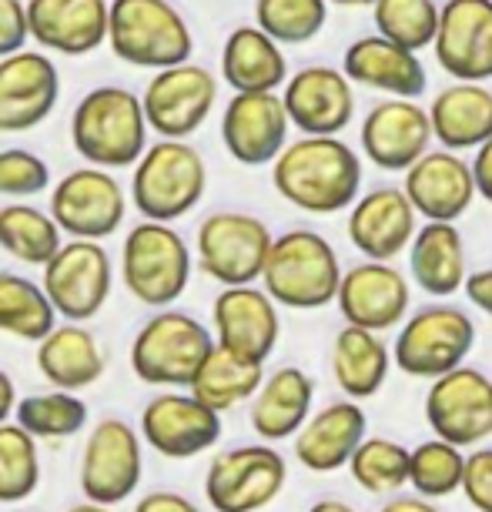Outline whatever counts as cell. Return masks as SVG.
I'll return each mask as SVG.
<instances>
[{
	"label": "cell",
	"mask_w": 492,
	"mask_h": 512,
	"mask_svg": "<svg viewBox=\"0 0 492 512\" xmlns=\"http://www.w3.org/2000/svg\"><path fill=\"white\" fill-rule=\"evenodd\" d=\"M272 185L288 205L308 215L352 208L362 191V158L339 134H305L272 161Z\"/></svg>",
	"instance_id": "cell-1"
},
{
	"label": "cell",
	"mask_w": 492,
	"mask_h": 512,
	"mask_svg": "<svg viewBox=\"0 0 492 512\" xmlns=\"http://www.w3.org/2000/svg\"><path fill=\"white\" fill-rule=\"evenodd\" d=\"M74 151L94 168H131L148 148L141 98L128 88H94L77 101L71 118Z\"/></svg>",
	"instance_id": "cell-2"
},
{
	"label": "cell",
	"mask_w": 492,
	"mask_h": 512,
	"mask_svg": "<svg viewBox=\"0 0 492 512\" xmlns=\"http://www.w3.org/2000/svg\"><path fill=\"white\" fill-rule=\"evenodd\" d=\"M339 255L312 228H292L272 238V248L262 265L265 292L275 305L295 312H315L335 302L339 292Z\"/></svg>",
	"instance_id": "cell-3"
},
{
	"label": "cell",
	"mask_w": 492,
	"mask_h": 512,
	"mask_svg": "<svg viewBox=\"0 0 492 512\" xmlns=\"http://www.w3.org/2000/svg\"><path fill=\"white\" fill-rule=\"evenodd\" d=\"M121 64L161 71L185 64L195 54V37L188 21L168 0H111L108 41Z\"/></svg>",
	"instance_id": "cell-4"
},
{
	"label": "cell",
	"mask_w": 492,
	"mask_h": 512,
	"mask_svg": "<svg viewBox=\"0 0 492 512\" xmlns=\"http://www.w3.org/2000/svg\"><path fill=\"white\" fill-rule=\"evenodd\" d=\"M131 168V201L144 221L171 225L195 211L198 201L205 198L208 164L201 151L185 141L161 138L158 144H148Z\"/></svg>",
	"instance_id": "cell-5"
},
{
	"label": "cell",
	"mask_w": 492,
	"mask_h": 512,
	"mask_svg": "<svg viewBox=\"0 0 492 512\" xmlns=\"http://www.w3.org/2000/svg\"><path fill=\"white\" fill-rule=\"evenodd\" d=\"M121 282L141 305H175L191 282V248L164 221H141L121 248Z\"/></svg>",
	"instance_id": "cell-6"
},
{
	"label": "cell",
	"mask_w": 492,
	"mask_h": 512,
	"mask_svg": "<svg viewBox=\"0 0 492 512\" xmlns=\"http://www.w3.org/2000/svg\"><path fill=\"white\" fill-rule=\"evenodd\" d=\"M211 345H215V335L195 315L161 308L134 335L131 369L148 385H188Z\"/></svg>",
	"instance_id": "cell-7"
},
{
	"label": "cell",
	"mask_w": 492,
	"mask_h": 512,
	"mask_svg": "<svg viewBox=\"0 0 492 512\" xmlns=\"http://www.w3.org/2000/svg\"><path fill=\"white\" fill-rule=\"evenodd\" d=\"M476 349V325L456 305H429L402 325L392 359L405 375L439 379Z\"/></svg>",
	"instance_id": "cell-8"
},
{
	"label": "cell",
	"mask_w": 492,
	"mask_h": 512,
	"mask_svg": "<svg viewBox=\"0 0 492 512\" xmlns=\"http://www.w3.org/2000/svg\"><path fill=\"white\" fill-rule=\"evenodd\" d=\"M268 248L272 231L262 218L245 211H215L201 221L195 238L198 268L221 288L255 285L262 278Z\"/></svg>",
	"instance_id": "cell-9"
},
{
	"label": "cell",
	"mask_w": 492,
	"mask_h": 512,
	"mask_svg": "<svg viewBox=\"0 0 492 512\" xmlns=\"http://www.w3.org/2000/svg\"><path fill=\"white\" fill-rule=\"evenodd\" d=\"M111 255L101 241L71 238L47 258L44 295L67 322H88L111 298Z\"/></svg>",
	"instance_id": "cell-10"
},
{
	"label": "cell",
	"mask_w": 492,
	"mask_h": 512,
	"mask_svg": "<svg viewBox=\"0 0 492 512\" xmlns=\"http://www.w3.org/2000/svg\"><path fill=\"white\" fill-rule=\"evenodd\" d=\"M218 101V81L201 64H171L154 71L148 88L141 94L144 121L161 138L185 141L208 121Z\"/></svg>",
	"instance_id": "cell-11"
},
{
	"label": "cell",
	"mask_w": 492,
	"mask_h": 512,
	"mask_svg": "<svg viewBox=\"0 0 492 512\" xmlns=\"http://www.w3.org/2000/svg\"><path fill=\"white\" fill-rule=\"evenodd\" d=\"M288 482L282 452L272 446L228 449L208 466L205 499L215 512H258L272 506Z\"/></svg>",
	"instance_id": "cell-12"
},
{
	"label": "cell",
	"mask_w": 492,
	"mask_h": 512,
	"mask_svg": "<svg viewBox=\"0 0 492 512\" xmlns=\"http://www.w3.org/2000/svg\"><path fill=\"white\" fill-rule=\"evenodd\" d=\"M144 476L141 436L131 422L108 415L91 429L81 452V489L84 499L101 506H118L138 492Z\"/></svg>",
	"instance_id": "cell-13"
},
{
	"label": "cell",
	"mask_w": 492,
	"mask_h": 512,
	"mask_svg": "<svg viewBox=\"0 0 492 512\" xmlns=\"http://www.w3.org/2000/svg\"><path fill=\"white\" fill-rule=\"evenodd\" d=\"M128 198L121 181L104 168H77L51 191V218L71 238L104 241L124 225Z\"/></svg>",
	"instance_id": "cell-14"
},
{
	"label": "cell",
	"mask_w": 492,
	"mask_h": 512,
	"mask_svg": "<svg viewBox=\"0 0 492 512\" xmlns=\"http://www.w3.org/2000/svg\"><path fill=\"white\" fill-rule=\"evenodd\" d=\"M426 419L439 439L472 446L492 436V379L469 365L439 375L426 395Z\"/></svg>",
	"instance_id": "cell-15"
},
{
	"label": "cell",
	"mask_w": 492,
	"mask_h": 512,
	"mask_svg": "<svg viewBox=\"0 0 492 512\" xmlns=\"http://www.w3.org/2000/svg\"><path fill=\"white\" fill-rule=\"evenodd\" d=\"M221 439V412L191 392H161L141 412V442L164 459H195Z\"/></svg>",
	"instance_id": "cell-16"
},
{
	"label": "cell",
	"mask_w": 492,
	"mask_h": 512,
	"mask_svg": "<svg viewBox=\"0 0 492 512\" xmlns=\"http://www.w3.org/2000/svg\"><path fill=\"white\" fill-rule=\"evenodd\" d=\"M432 51L456 81L492 77V0H446L439 7Z\"/></svg>",
	"instance_id": "cell-17"
},
{
	"label": "cell",
	"mask_w": 492,
	"mask_h": 512,
	"mask_svg": "<svg viewBox=\"0 0 492 512\" xmlns=\"http://www.w3.org/2000/svg\"><path fill=\"white\" fill-rule=\"evenodd\" d=\"M288 114L278 91H235L221 114V141L238 164L262 168L288 144Z\"/></svg>",
	"instance_id": "cell-18"
},
{
	"label": "cell",
	"mask_w": 492,
	"mask_h": 512,
	"mask_svg": "<svg viewBox=\"0 0 492 512\" xmlns=\"http://www.w3.org/2000/svg\"><path fill=\"white\" fill-rule=\"evenodd\" d=\"M61 98L57 64L41 51H14L0 57V131L21 134L51 118Z\"/></svg>",
	"instance_id": "cell-19"
},
{
	"label": "cell",
	"mask_w": 492,
	"mask_h": 512,
	"mask_svg": "<svg viewBox=\"0 0 492 512\" xmlns=\"http://www.w3.org/2000/svg\"><path fill=\"white\" fill-rule=\"evenodd\" d=\"M211 322H215V332H211L215 345L252 362H265L282 335L278 305L268 298L265 288L255 285L221 288L215 308H211Z\"/></svg>",
	"instance_id": "cell-20"
},
{
	"label": "cell",
	"mask_w": 492,
	"mask_h": 512,
	"mask_svg": "<svg viewBox=\"0 0 492 512\" xmlns=\"http://www.w3.org/2000/svg\"><path fill=\"white\" fill-rule=\"evenodd\" d=\"M288 124L302 134H342L355 118L352 81L339 67L312 64L298 74L285 77L282 94Z\"/></svg>",
	"instance_id": "cell-21"
},
{
	"label": "cell",
	"mask_w": 492,
	"mask_h": 512,
	"mask_svg": "<svg viewBox=\"0 0 492 512\" xmlns=\"http://www.w3.org/2000/svg\"><path fill=\"white\" fill-rule=\"evenodd\" d=\"M429 144V111L416 98H385L362 121V151L382 171H405L429 151Z\"/></svg>",
	"instance_id": "cell-22"
},
{
	"label": "cell",
	"mask_w": 492,
	"mask_h": 512,
	"mask_svg": "<svg viewBox=\"0 0 492 512\" xmlns=\"http://www.w3.org/2000/svg\"><path fill=\"white\" fill-rule=\"evenodd\" d=\"M339 312L349 325L369 332H389L409 312V282L389 262H369L349 268L339 278Z\"/></svg>",
	"instance_id": "cell-23"
},
{
	"label": "cell",
	"mask_w": 492,
	"mask_h": 512,
	"mask_svg": "<svg viewBox=\"0 0 492 512\" xmlns=\"http://www.w3.org/2000/svg\"><path fill=\"white\" fill-rule=\"evenodd\" d=\"M405 198L426 221H459L476 201L469 161L456 151H426L416 164L405 168Z\"/></svg>",
	"instance_id": "cell-24"
},
{
	"label": "cell",
	"mask_w": 492,
	"mask_h": 512,
	"mask_svg": "<svg viewBox=\"0 0 492 512\" xmlns=\"http://www.w3.org/2000/svg\"><path fill=\"white\" fill-rule=\"evenodd\" d=\"M27 34L44 51L81 57L108 41V0H27Z\"/></svg>",
	"instance_id": "cell-25"
},
{
	"label": "cell",
	"mask_w": 492,
	"mask_h": 512,
	"mask_svg": "<svg viewBox=\"0 0 492 512\" xmlns=\"http://www.w3.org/2000/svg\"><path fill=\"white\" fill-rule=\"evenodd\" d=\"M416 221L419 215L409 205L405 191L385 185L352 201L349 241L369 262H392L395 255H402L409 248V241L419 228Z\"/></svg>",
	"instance_id": "cell-26"
},
{
	"label": "cell",
	"mask_w": 492,
	"mask_h": 512,
	"mask_svg": "<svg viewBox=\"0 0 492 512\" xmlns=\"http://www.w3.org/2000/svg\"><path fill=\"white\" fill-rule=\"evenodd\" d=\"M342 74L352 84L382 91L389 98H422V91L429 84L426 64L419 61V54L385 41L379 34L359 37V41L345 47Z\"/></svg>",
	"instance_id": "cell-27"
},
{
	"label": "cell",
	"mask_w": 492,
	"mask_h": 512,
	"mask_svg": "<svg viewBox=\"0 0 492 512\" xmlns=\"http://www.w3.org/2000/svg\"><path fill=\"white\" fill-rule=\"evenodd\" d=\"M369 432V419L355 402H332L295 432V459L312 472H335L349 466L352 452Z\"/></svg>",
	"instance_id": "cell-28"
},
{
	"label": "cell",
	"mask_w": 492,
	"mask_h": 512,
	"mask_svg": "<svg viewBox=\"0 0 492 512\" xmlns=\"http://www.w3.org/2000/svg\"><path fill=\"white\" fill-rule=\"evenodd\" d=\"M37 369L54 389L81 392L101 382L104 375V352L88 328L81 322L54 325L41 342H37Z\"/></svg>",
	"instance_id": "cell-29"
},
{
	"label": "cell",
	"mask_w": 492,
	"mask_h": 512,
	"mask_svg": "<svg viewBox=\"0 0 492 512\" xmlns=\"http://www.w3.org/2000/svg\"><path fill=\"white\" fill-rule=\"evenodd\" d=\"M432 138L446 151H469L492 138V91L479 81H456L429 104Z\"/></svg>",
	"instance_id": "cell-30"
},
{
	"label": "cell",
	"mask_w": 492,
	"mask_h": 512,
	"mask_svg": "<svg viewBox=\"0 0 492 512\" xmlns=\"http://www.w3.org/2000/svg\"><path fill=\"white\" fill-rule=\"evenodd\" d=\"M409 265L422 292L449 298L466 282V241L456 221H426L409 241Z\"/></svg>",
	"instance_id": "cell-31"
},
{
	"label": "cell",
	"mask_w": 492,
	"mask_h": 512,
	"mask_svg": "<svg viewBox=\"0 0 492 512\" xmlns=\"http://www.w3.org/2000/svg\"><path fill=\"white\" fill-rule=\"evenodd\" d=\"M252 399V429L258 432V439H292L312 412L315 382L295 365H282L262 379Z\"/></svg>",
	"instance_id": "cell-32"
},
{
	"label": "cell",
	"mask_w": 492,
	"mask_h": 512,
	"mask_svg": "<svg viewBox=\"0 0 492 512\" xmlns=\"http://www.w3.org/2000/svg\"><path fill=\"white\" fill-rule=\"evenodd\" d=\"M221 77L231 91H278L288 77L282 44L255 24L235 27L221 47Z\"/></svg>",
	"instance_id": "cell-33"
},
{
	"label": "cell",
	"mask_w": 492,
	"mask_h": 512,
	"mask_svg": "<svg viewBox=\"0 0 492 512\" xmlns=\"http://www.w3.org/2000/svg\"><path fill=\"white\" fill-rule=\"evenodd\" d=\"M332 372L345 395L372 399L385 385V375H389V349H385L379 332L345 325L332 345Z\"/></svg>",
	"instance_id": "cell-34"
},
{
	"label": "cell",
	"mask_w": 492,
	"mask_h": 512,
	"mask_svg": "<svg viewBox=\"0 0 492 512\" xmlns=\"http://www.w3.org/2000/svg\"><path fill=\"white\" fill-rule=\"evenodd\" d=\"M262 379H265V362L241 359V355L221 349V345H211V352L198 365L195 379L188 382V389L208 409L228 412L245 399H252Z\"/></svg>",
	"instance_id": "cell-35"
},
{
	"label": "cell",
	"mask_w": 492,
	"mask_h": 512,
	"mask_svg": "<svg viewBox=\"0 0 492 512\" xmlns=\"http://www.w3.org/2000/svg\"><path fill=\"white\" fill-rule=\"evenodd\" d=\"M64 231L57 228L51 211H41L34 205H4L0 208V248L11 258L24 265H47V258L54 255Z\"/></svg>",
	"instance_id": "cell-36"
},
{
	"label": "cell",
	"mask_w": 492,
	"mask_h": 512,
	"mask_svg": "<svg viewBox=\"0 0 492 512\" xmlns=\"http://www.w3.org/2000/svg\"><path fill=\"white\" fill-rule=\"evenodd\" d=\"M54 325L57 312L41 285L24 275L0 272V332L24 338V342H41Z\"/></svg>",
	"instance_id": "cell-37"
},
{
	"label": "cell",
	"mask_w": 492,
	"mask_h": 512,
	"mask_svg": "<svg viewBox=\"0 0 492 512\" xmlns=\"http://www.w3.org/2000/svg\"><path fill=\"white\" fill-rule=\"evenodd\" d=\"M14 419L34 439H71L88 425V402L77 392H37L14 405Z\"/></svg>",
	"instance_id": "cell-38"
},
{
	"label": "cell",
	"mask_w": 492,
	"mask_h": 512,
	"mask_svg": "<svg viewBox=\"0 0 492 512\" xmlns=\"http://www.w3.org/2000/svg\"><path fill=\"white\" fill-rule=\"evenodd\" d=\"M41 486V452L37 439L17 422H0V502L31 499Z\"/></svg>",
	"instance_id": "cell-39"
},
{
	"label": "cell",
	"mask_w": 492,
	"mask_h": 512,
	"mask_svg": "<svg viewBox=\"0 0 492 512\" xmlns=\"http://www.w3.org/2000/svg\"><path fill=\"white\" fill-rule=\"evenodd\" d=\"M372 21L379 37L419 54L422 47H432L439 4L436 0H372Z\"/></svg>",
	"instance_id": "cell-40"
},
{
	"label": "cell",
	"mask_w": 492,
	"mask_h": 512,
	"mask_svg": "<svg viewBox=\"0 0 492 512\" xmlns=\"http://www.w3.org/2000/svg\"><path fill=\"white\" fill-rule=\"evenodd\" d=\"M325 21V0H255V27L282 47L308 44L322 34Z\"/></svg>",
	"instance_id": "cell-41"
},
{
	"label": "cell",
	"mask_w": 492,
	"mask_h": 512,
	"mask_svg": "<svg viewBox=\"0 0 492 512\" xmlns=\"http://www.w3.org/2000/svg\"><path fill=\"white\" fill-rule=\"evenodd\" d=\"M352 479L365 492H399L409 482V449L392 439H369L359 442V449L349 459Z\"/></svg>",
	"instance_id": "cell-42"
},
{
	"label": "cell",
	"mask_w": 492,
	"mask_h": 512,
	"mask_svg": "<svg viewBox=\"0 0 492 512\" xmlns=\"http://www.w3.org/2000/svg\"><path fill=\"white\" fill-rule=\"evenodd\" d=\"M462 462L466 456L459 446H452L446 439L422 442L419 449L409 452V482L416 486L419 496L439 499L449 496L462 486Z\"/></svg>",
	"instance_id": "cell-43"
},
{
	"label": "cell",
	"mask_w": 492,
	"mask_h": 512,
	"mask_svg": "<svg viewBox=\"0 0 492 512\" xmlns=\"http://www.w3.org/2000/svg\"><path fill=\"white\" fill-rule=\"evenodd\" d=\"M51 188V168L44 158L24 148L0 151V195L4 198H34Z\"/></svg>",
	"instance_id": "cell-44"
},
{
	"label": "cell",
	"mask_w": 492,
	"mask_h": 512,
	"mask_svg": "<svg viewBox=\"0 0 492 512\" xmlns=\"http://www.w3.org/2000/svg\"><path fill=\"white\" fill-rule=\"evenodd\" d=\"M462 492L479 512H492V449H479L462 462Z\"/></svg>",
	"instance_id": "cell-45"
},
{
	"label": "cell",
	"mask_w": 492,
	"mask_h": 512,
	"mask_svg": "<svg viewBox=\"0 0 492 512\" xmlns=\"http://www.w3.org/2000/svg\"><path fill=\"white\" fill-rule=\"evenodd\" d=\"M27 41H31V34H27L24 0H0V57L21 51Z\"/></svg>",
	"instance_id": "cell-46"
},
{
	"label": "cell",
	"mask_w": 492,
	"mask_h": 512,
	"mask_svg": "<svg viewBox=\"0 0 492 512\" xmlns=\"http://www.w3.org/2000/svg\"><path fill=\"white\" fill-rule=\"evenodd\" d=\"M134 512H201V509L188 496H181V492L158 489V492H148L144 499H138Z\"/></svg>",
	"instance_id": "cell-47"
},
{
	"label": "cell",
	"mask_w": 492,
	"mask_h": 512,
	"mask_svg": "<svg viewBox=\"0 0 492 512\" xmlns=\"http://www.w3.org/2000/svg\"><path fill=\"white\" fill-rule=\"evenodd\" d=\"M469 171H472V185H476V198L492 205V138H486L476 148V158H472Z\"/></svg>",
	"instance_id": "cell-48"
},
{
	"label": "cell",
	"mask_w": 492,
	"mask_h": 512,
	"mask_svg": "<svg viewBox=\"0 0 492 512\" xmlns=\"http://www.w3.org/2000/svg\"><path fill=\"white\" fill-rule=\"evenodd\" d=\"M462 288H466L469 302L479 308V312H486L492 318V268H482V272H472L466 275V282H462Z\"/></svg>",
	"instance_id": "cell-49"
},
{
	"label": "cell",
	"mask_w": 492,
	"mask_h": 512,
	"mask_svg": "<svg viewBox=\"0 0 492 512\" xmlns=\"http://www.w3.org/2000/svg\"><path fill=\"white\" fill-rule=\"evenodd\" d=\"M14 405H17V389H14V379L0 369V422H7L14 415Z\"/></svg>",
	"instance_id": "cell-50"
},
{
	"label": "cell",
	"mask_w": 492,
	"mask_h": 512,
	"mask_svg": "<svg viewBox=\"0 0 492 512\" xmlns=\"http://www.w3.org/2000/svg\"><path fill=\"white\" fill-rule=\"evenodd\" d=\"M379 512H439L432 502L426 499H412V496H402V499H392V502H385V506Z\"/></svg>",
	"instance_id": "cell-51"
},
{
	"label": "cell",
	"mask_w": 492,
	"mask_h": 512,
	"mask_svg": "<svg viewBox=\"0 0 492 512\" xmlns=\"http://www.w3.org/2000/svg\"><path fill=\"white\" fill-rule=\"evenodd\" d=\"M308 512H355L349 502H339V499H322V502H315Z\"/></svg>",
	"instance_id": "cell-52"
},
{
	"label": "cell",
	"mask_w": 492,
	"mask_h": 512,
	"mask_svg": "<svg viewBox=\"0 0 492 512\" xmlns=\"http://www.w3.org/2000/svg\"><path fill=\"white\" fill-rule=\"evenodd\" d=\"M67 512H114V506H101V502H77V506H71Z\"/></svg>",
	"instance_id": "cell-53"
},
{
	"label": "cell",
	"mask_w": 492,
	"mask_h": 512,
	"mask_svg": "<svg viewBox=\"0 0 492 512\" xmlns=\"http://www.w3.org/2000/svg\"><path fill=\"white\" fill-rule=\"evenodd\" d=\"M325 4H342V7H372V0H325Z\"/></svg>",
	"instance_id": "cell-54"
}]
</instances>
